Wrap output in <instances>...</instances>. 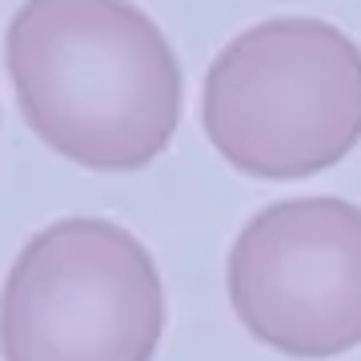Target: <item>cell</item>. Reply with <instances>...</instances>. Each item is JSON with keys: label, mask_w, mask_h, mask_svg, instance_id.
<instances>
[{"label": "cell", "mask_w": 361, "mask_h": 361, "mask_svg": "<svg viewBox=\"0 0 361 361\" xmlns=\"http://www.w3.org/2000/svg\"><path fill=\"white\" fill-rule=\"evenodd\" d=\"M4 68L28 129L97 173L145 169L180 125L177 52L133 0H25Z\"/></svg>", "instance_id": "cell-1"}, {"label": "cell", "mask_w": 361, "mask_h": 361, "mask_svg": "<svg viewBox=\"0 0 361 361\" xmlns=\"http://www.w3.org/2000/svg\"><path fill=\"white\" fill-rule=\"evenodd\" d=\"M209 145L237 173L301 180L361 145V44L317 16H273L213 56L201 89Z\"/></svg>", "instance_id": "cell-2"}, {"label": "cell", "mask_w": 361, "mask_h": 361, "mask_svg": "<svg viewBox=\"0 0 361 361\" xmlns=\"http://www.w3.org/2000/svg\"><path fill=\"white\" fill-rule=\"evenodd\" d=\"M165 285L149 249L104 217L28 237L0 293L4 361H153Z\"/></svg>", "instance_id": "cell-3"}, {"label": "cell", "mask_w": 361, "mask_h": 361, "mask_svg": "<svg viewBox=\"0 0 361 361\" xmlns=\"http://www.w3.org/2000/svg\"><path fill=\"white\" fill-rule=\"evenodd\" d=\"M233 313L269 349L301 361L361 345V205L293 197L265 205L225 261Z\"/></svg>", "instance_id": "cell-4"}]
</instances>
